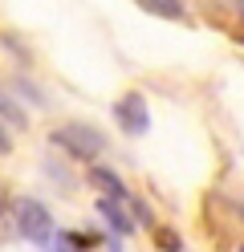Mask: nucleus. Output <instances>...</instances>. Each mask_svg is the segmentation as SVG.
<instances>
[{
	"mask_svg": "<svg viewBox=\"0 0 244 252\" xmlns=\"http://www.w3.org/2000/svg\"><path fill=\"white\" fill-rule=\"evenodd\" d=\"M53 143L61 147V151H70L73 159H98L102 155V147H106V138L94 130V126H86V122H70V126H61V130H53Z\"/></svg>",
	"mask_w": 244,
	"mask_h": 252,
	"instance_id": "f257e3e1",
	"label": "nucleus"
},
{
	"mask_svg": "<svg viewBox=\"0 0 244 252\" xmlns=\"http://www.w3.org/2000/svg\"><path fill=\"white\" fill-rule=\"evenodd\" d=\"M16 228H21V236L33 240V244L53 240V216H49V208L37 203V199H16Z\"/></svg>",
	"mask_w": 244,
	"mask_h": 252,
	"instance_id": "f03ea898",
	"label": "nucleus"
},
{
	"mask_svg": "<svg viewBox=\"0 0 244 252\" xmlns=\"http://www.w3.org/2000/svg\"><path fill=\"white\" fill-rule=\"evenodd\" d=\"M114 118L122 122V130L126 134H142L146 126H151V118H146V102H142V94H126V98L114 106Z\"/></svg>",
	"mask_w": 244,
	"mask_h": 252,
	"instance_id": "7ed1b4c3",
	"label": "nucleus"
},
{
	"mask_svg": "<svg viewBox=\"0 0 244 252\" xmlns=\"http://www.w3.org/2000/svg\"><path fill=\"white\" fill-rule=\"evenodd\" d=\"M98 212H102V220H106V224H110L114 232H118V236H130V232H135V220H130V216L122 212V199H110V195H102V199H98Z\"/></svg>",
	"mask_w": 244,
	"mask_h": 252,
	"instance_id": "20e7f679",
	"label": "nucleus"
},
{
	"mask_svg": "<svg viewBox=\"0 0 244 252\" xmlns=\"http://www.w3.org/2000/svg\"><path fill=\"white\" fill-rule=\"evenodd\" d=\"M90 183H94L102 195H110V199H126V187H122V179L114 175L110 167H90Z\"/></svg>",
	"mask_w": 244,
	"mask_h": 252,
	"instance_id": "39448f33",
	"label": "nucleus"
},
{
	"mask_svg": "<svg viewBox=\"0 0 244 252\" xmlns=\"http://www.w3.org/2000/svg\"><path fill=\"white\" fill-rule=\"evenodd\" d=\"M142 8H151L155 17H171V21H179L183 17V0H139Z\"/></svg>",
	"mask_w": 244,
	"mask_h": 252,
	"instance_id": "423d86ee",
	"label": "nucleus"
},
{
	"mask_svg": "<svg viewBox=\"0 0 244 252\" xmlns=\"http://www.w3.org/2000/svg\"><path fill=\"white\" fill-rule=\"evenodd\" d=\"M155 244H159L163 252H179V248H183L179 232H171V228H159V232H155Z\"/></svg>",
	"mask_w": 244,
	"mask_h": 252,
	"instance_id": "0eeeda50",
	"label": "nucleus"
},
{
	"mask_svg": "<svg viewBox=\"0 0 244 252\" xmlns=\"http://www.w3.org/2000/svg\"><path fill=\"white\" fill-rule=\"evenodd\" d=\"M0 114H4L12 126H25V114H21V110H16L12 106V98H4V94H0Z\"/></svg>",
	"mask_w": 244,
	"mask_h": 252,
	"instance_id": "6e6552de",
	"label": "nucleus"
},
{
	"mask_svg": "<svg viewBox=\"0 0 244 252\" xmlns=\"http://www.w3.org/2000/svg\"><path fill=\"white\" fill-rule=\"evenodd\" d=\"M130 212H135V220H142V224H151V208H146V203H130Z\"/></svg>",
	"mask_w": 244,
	"mask_h": 252,
	"instance_id": "1a4fd4ad",
	"label": "nucleus"
},
{
	"mask_svg": "<svg viewBox=\"0 0 244 252\" xmlns=\"http://www.w3.org/2000/svg\"><path fill=\"white\" fill-rule=\"evenodd\" d=\"M8 147H12V138H8L4 130H0V155H8Z\"/></svg>",
	"mask_w": 244,
	"mask_h": 252,
	"instance_id": "9d476101",
	"label": "nucleus"
},
{
	"mask_svg": "<svg viewBox=\"0 0 244 252\" xmlns=\"http://www.w3.org/2000/svg\"><path fill=\"white\" fill-rule=\"evenodd\" d=\"M4 212H8V191L0 187V216H4Z\"/></svg>",
	"mask_w": 244,
	"mask_h": 252,
	"instance_id": "9b49d317",
	"label": "nucleus"
}]
</instances>
